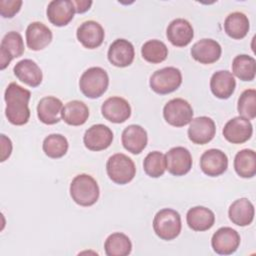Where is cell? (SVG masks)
I'll list each match as a JSON object with an SVG mask.
<instances>
[{"instance_id":"cell-39","label":"cell","mask_w":256,"mask_h":256,"mask_svg":"<svg viewBox=\"0 0 256 256\" xmlns=\"http://www.w3.org/2000/svg\"><path fill=\"white\" fill-rule=\"evenodd\" d=\"M72 3L75 7V12L80 14L88 11L92 5V1L87 0H72Z\"/></svg>"},{"instance_id":"cell-18","label":"cell","mask_w":256,"mask_h":256,"mask_svg":"<svg viewBox=\"0 0 256 256\" xmlns=\"http://www.w3.org/2000/svg\"><path fill=\"white\" fill-rule=\"evenodd\" d=\"M190 53L192 58L197 62L201 64H212L220 59L222 48L216 40L203 38L192 46Z\"/></svg>"},{"instance_id":"cell-23","label":"cell","mask_w":256,"mask_h":256,"mask_svg":"<svg viewBox=\"0 0 256 256\" xmlns=\"http://www.w3.org/2000/svg\"><path fill=\"white\" fill-rule=\"evenodd\" d=\"M63 109L62 101L54 96H45L40 99L37 105V117L46 124L53 125L61 120V112Z\"/></svg>"},{"instance_id":"cell-14","label":"cell","mask_w":256,"mask_h":256,"mask_svg":"<svg viewBox=\"0 0 256 256\" xmlns=\"http://www.w3.org/2000/svg\"><path fill=\"white\" fill-rule=\"evenodd\" d=\"M200 168L207 176H220L228 168V157L220 149H208L200 157Z\"/></svg>"},{"instance_id":"cell-2","label":"cell","mask_w":256,"mask_h":256,"mask_svg":"<svg viewBox=\"0 0 256 256\" xmlns=\"http://www.w3.org/2000/svg\"><path fill=\"white\" fill-rule=\"evenodd\" d=\"M70 196L72 200L83 207L94 205L100 195L97 181L88 174L75 176L70 184Z\"/></svg>"},{"instance_id":"cell-29","label":"cell","mask_w":256,"mask_h":256,"mask_svg":"<svg viewBox=\"0 0 256 256\" xmlns=\"http://www.w3.org/2000/svg\"><path fill=\"white\" fill-rule=\"evenodd\" d=\"M249 28V19L242 12H232L224 21V30L232 39H243L247 35Z\"/></svg>"},{"instance_id":"cell-25","label":"cell","mask_w":256,"mask_h":256,"mask_svg":"<svg viewBox=\"0 0 256 256\" xmlns=\"http://www.w3.org/2000/svg\"><path fill=\"white\" fill-rule=\"evenodd\" d=\"M236 80L234 75L227 70H219L213 73L210 79L212 94L219 99H228L234 93Z\"/></svg>"},{"instance_id":"cell-33","label":"cell","mask_w":256,"mask_h":256,"mask_svg":"<svg viewBox=\"0 0 256 256\" xmlns=\"http://www.w3.org/2000/svg\"><path fill=\"white\" fill-rule=\"evenodd\" d=\"M69 148L68 140L61 134H50L45 137L42 144L43 152L46 156L53 159L63 157Z\"/></svg>"},{"instance_id":"cell-15","label":"cell","mask_w":256,"mask_h":256,"mask_svg":"<svg viewBox=\"0 0 256 256\" xmlns=\"http://www.w3.org/2000/svg\"><path fill=\"white\" fill-rule=\"evenodd\" d=\"M101 113L106 120L120 124L130 118L131 107L126 99L119 96H113L103 102Z\"/></svg>"},{"instance_id":"cell-24","label":"cell","mask_w":256,"mask_h":256,"mask_svg":"<svg viewBox=\"0 0 256 256\" xmlns=\"http://www.w3.org/2000/svg\"><path fill=\"white\" fill-rule=\"evenodd\" d=\"M13 72L18 80L32 88L39 86L43 79L41 68L31 59H23L17 62L13 68Z\"/></svg>"},{"instance_id":"cell-16","label":"cell","mask_w":256,"mask_h":256,"mask_svg":"<svg viewBox=\"0 0 256 256\" xmlns=\"http://www.w3.org/2000/svg\"><path fill=\"white\" fill-rule=\"evenodd\" d=\"M135 57L133 44L126 39H116L108 49V61L119 68H124L132 64Z\"/></svg>"},{"instance_id":"cell-32","label":"cell","mask_w":256,"mask_h":256,"mask_svg":"<svg viewBox=\"0 0 256 256\" xmlns=\"http://www.w3.org/2000/svg\"><path fill=\"white\" fill-rule=\"evenodd\" d=\"M232 74L241 81H252L256 75V61L252 56L240 54L232 61Z\"/></svg>"},{"instance_id":"cell-3","label":"cell","mask_w":256,"mask_h":256,"mask_svg":"<svg viewBox=\"0 0 256 256\" xmlns=\"http://www.w3.org/2000/svg\"><path fill=\"white\" fill-rule=\"evenodd\" d=\"M109 85V76L101 67H90L79 79V88L84 96L90 99L101 97Z\"/></svg>"},{"instance_id":"cell-1","label":"cell","mask_w":256,"mask_h":256,"mask_svg":"<svg viewBox=\"0 0 256 256\" xmlns=\"http://www.w3.org/2000/svg\"><path fill=\"white\" fill-rule=\"evenodd\" d=\"M31 92L15 82H11L4 93L6 102L5 115L8 121L16 126H22L29 121V100Z\"/></svg>"},{"instance_id":"cell-8","label":"cell","mask_w":256,"mask_h":256,"mask_svg":"<svg viewBox=\"0 0 256 256\" xmlns=\"http://www.w3.org/2000/svg\"><path fill=\"white\" fill-rule=\"evenodd\" d=\"M24 42L21 34L10 31L4 35L0 44V69L4 70L10 62L23 55Z\"/></svg>"},{"instance_id":"cell-5","label":"cell","mask_w":256,"mask_h":256,"mask_svg":"<svg viewBox=\"0 0 256 256\" xmlns=\"http://www.w3.org/2000/svg\"><path fill=\"white\" fill-rule=\"evenodd\" d=\"M106 172L111 181L119 185H125L135 177L136 167L130 157L123 153H116L107 160Z\"/></svg>"},{"instance_id":"cell-35","label":"cell","mask_w":256,"mask_h":256,"mask_svg":"<svg viewBox=\"0 0 256 256\" xmlns=\"http://www.w3.org/2000/svg\"><path fill=\"white\" fill-rule=\"evenodd\" d=\"M143 169L151 178L161 177L166 170L165 155L160 151H152L148 153L143 161Z\"/></svg>"},{"instance_id":"cell-38","label":"cell","mask_w":256,"mask_h":256,"mask_svg":"<svg viewBox=\"0 0 256 256\" xmlns=\"http://www.w3.org/2000/svg\"><path fill=\"white\" fill-rule=\"evenodd\" d=\"M0 142H1V158H0V161L4 162L11 155L12 142H11L10 138L7 137L5 134L0 135Z\"/></svg>"},{"instance_id":"cell-26","label":"cell","mask_w":256,"mask_h":256,"mask_svg":"<svg viewBox=\"0 0 256 256\" xmlns=\"http://www.w3.org/2000/svg\"><path fill=\"white\" fill-rule=\"evenodd\" d=\"M187 225L190 229L202 232L209 230L215 223V215L212 210L204 206H195L186 214Z\"/></svg>"},{"instance_id":"cell-21","label":"cell","mask_w":256,"mask_h":256,"mask_svg":"<svg viewBox=\"0 0 256 256\" xmlns=\"http://www.w3.org/2000/svg\"><path fill=\"white\" fill-rule=\"evenodd\" d=\"M123 147L132 154H140L146 147L148 136L146 130L137 124L127 126L121 135Z\"/></svg>"},{"instance_id":"cell-4","label":"cell","mask_w":256,"mask_h":256,"mask_svg":"<svg viewBox=\"0 0 256 256\" xmlns=\"http://www.w3.org/2000/svg\"><path fill=\"white\" fill-rule=\"evenodd\" d=\"M182 229L180 214L171 208L161 209L153 219V230L162 240L170 241L178 237Z\"/></svg>"},{"instance_id":"cell-27","label":"cell","mask_w":256,"mask_h":256,"mask_svg":"<svg viewBox=\"0 0 256 256\" xmlns=\"http://www.w3.org/2000/svg\"><path fill=\"white\" fill-rule=\"evenodd\" d=\"M254 205L247 198L235 200L228 209L229 219L237 226H248L254 219Z\"/></svg>"},{"instance_id":"cell-19","label":"cell","mask_w":256,"mask_h":256,"mask_svg":"<svg viewBox=\"0 0 256 256\" xmlns=\"http://www.w3.org/2000/svg\"><path fill=\"white\" fill-rule=\"evenodd\" d=\"M75 14L72 0H53L49 2L46 15L51 24L57 27L68 25Z\"/></svg>"},{"instance_id":"cell-9","label":"cell","mask_w":256,"mask_h":256,"mask_svg":"<svg viewBox=\"0 0 256 256\" xmlns=\"http://www.w3.org/2000/svg\"><path fill=\"white\" fill-rule=\"evenodd\" d=\"M166 169L174 176H183L192 168V156L189 150L182 146L171 148L165 155Z\"/></svg>"},{"instance_id":"cell-6","label":"cell","mask_w":256,"mask_h":256,"mask_svg":"<svg viewBox=\"0 0 256 256\" xmlns=\"http://www.w3.org/2000/svg\"><path fill=\"white\" fill-rule=\"evenodd\" d=\"M182 83V73L176 67H164L156 70L150 77L149 85L152 91L166 95L177 90Z\"/></svg>"},{"instance_id":"cell-10","label":"cell","mask_w":256,"mask_h":256,"mask_svg":"<svg viewBox=\"0 0 256 256\" xmlns=\"http://www.w3.org/2000/svg\"><path fill=\"white\" fill-rule=\"evenodd\" d=\"M189 124L187 134L192 143L204 145L209 143L214 138L216 133V125L210 117H196L192 119Z\"/></svg>"},{"instance_id":"cell-28","label":"cell","mask_w":256,"mask_h":256,"mask_svg":"<svg viewBox=\"0 0 256 256\" xmlns=\"http://www.w3.org/2000/svg\"><path fill=\"white\" fill-rule=\"evenodd\" d=\"M89 117L88 106L79 100L67 102L62 109L61 119L68 125L80 126L83 125Z\"/></svg>"},{"instance_id":"cell-22","label":"cell","mask_w":256,"mask_h":256,"mask_svg":"<svg viewBox=\"0 0 256 256\" xmlns=\"http://www.w3.org/2000/svg\"><path fill=\"white\" fill-rule=\"evenodd\" d=\"M26 44L33 51H40L46 48L52 41L51 30L42 22H32L28 25L26 32Z\"/></svg>"},{"instance_id":"cell-34","label":"cell","mask_w":256,"mask_h":256,"mask_svg":"<svg viewBox=\"0 0 256 256\" xmlns=\"http://www.w3.org/2000/svg\"><path fill=\"white\" fill-rule=\"evenodd\" d=\"M141 55L145 61L152 64H158L166 60L168 56V48L166 44L160 40H148L141 47Z\"/></svg>"},{"instance_id":"cell-30","label":"cell","mask_w":256,"mask_h":256,"mask_svg":"<svg viewBox=\"0 0 256 256\" xmlns=\"http://www.w3.org/2000/svg\"><path fill=\"white\" fill-rule=\"evenodd\" d=\"M104 250L107 256H127L132 251V243L124 233L115 232L106 238Z\"/></svg>"},{"instance_id":"cell-37","label":"cell","mask_w":256,"mask_h":256,"mask_svg":"<svg viewBox=\"0 0 256 256\" xmlns=\"http://www.w3.org/2000/svg\"><path fill=\"white\" fill-rule=\"evenodd\" d=\"M23 2L20 0H1L0 14L3 18L14 17L21 9Z\"/></svg>"},{"instance_id":"cell-11","label":"cell","mask_w":256,"mask_h":256,"mask_svg":"<svg viewBox=\"0 0 256 256\" xmlns=\"http://www.w3.org/2000/svg\"><path fill=\"white\" fill-rule=\"evenodd\" d=\"M240 245L239 233L231 227H221L212 236L211 246L217 254L231 255Z\"/></svg>"},{"instance_id":"cell-7","label":"cell","mask_w":256,"mask_h":256,"mask_svg":"<svg viewBox=\"0 0 256 256\" xmlns=\"http://www.w3.org/2000/svg\"><path fill=\"white\" fill-rule=\"evenodd\" d=\"M163 117L169 125L183 127L189 124L193 119V109L185 99L174 98L165 104Z\"/></svg>"},{"instance_id":"cell-12","label":"cell","mask_w":256,"mask_h":256,"mask_svg":"<svg viewBox=\"0 0 256 256\" xmlns=\"http://www.w3.org/2000/svg\"><path fill=\"white\" fill-rule=\"evenodd\" d=\"M224 138L232 144H242L248 141L253 134V126L250 120L241 116L230 119L222 130Z\"/></svg>"},{"instance_id":"cell-17","label":"cell","mask_w":256,"mask_h":256,"mask_svg":"<svg viewBox=\"0 0 256 256\" xmlns=\"http://www.w3.org/2000/svg\"><path fill=\"white\" fill-rule=\"evenodd\" d=\"M76 37L85 48L96 49L102 45L105 32L101 24L93 20H88L80 24L77 28Z\"/></svg>"},{"instance_id":"cell-20","label":"cell","mask_w":256,"mask_h":256,"mask_svg":"<svg viewBox=\"0 0 256 256\" xmlns=\"http://www.w3.org/2000/svg\"><path fill=\"white\" fill-rule=\"evenodd\" d=\"M166 36L173 46L185 47L192 41L194 30L189 21L183 18H176L169 23Z\"/></svg>"},{"instance_id":"cell-13","label":"cell","mask_w":256,"mask_h":256,"mask_svg":"<svg viewBox=\"0 0 256 256\" xmlns=\"http://www.w3.org/2000/svg\"><path fill=\"white\" fill-rule=\"evenodd\" d=\"M112 130L104 124L92 125L85 131L83 143L88 150L101 151L107 149L113 141Z\"/></svg>"},{"instance_id":"cell-31","label":"cell","mask_w":256,"mask_h":256,"mask_svg":"<svg viewBox=\"0 0 256 256\" xmlns=\"http://www.w3.org/2000/svg\"><path fill=\"white\" fill-rule=\"evenodd\" d=\"M235 172L242 178H252L256 174V153L252 149L237 152L234 158Z\"/></svg>"},{"instance_id":"cell-36","label":"cell","mask_w":256,"mask_h":256,"mask_svg":"<svg viewBox=\"0 0 256 256\" xmlns=\"http://www.w3.org/2000/svg\"><path fill=\"white\" fill-rule=\"evenodd\" d=\"M237 110L241 117L248 120L255 119L256 117V91L255 89L244 90L237 104Z\"/></svg>"}]
</instances>
